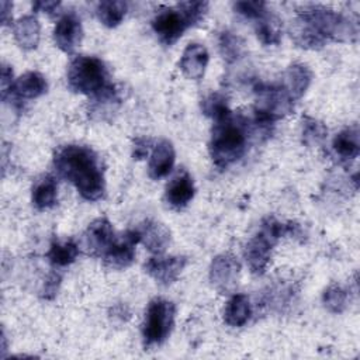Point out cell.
<instances>
[{
    "label": "cell",
    "mask_w": 360,
    "mask_h": 360,
    "mask_svg": "<svg viewBox=\"0 0 360 360\" xmlns=\"http://www.w3.org/2000/svg\"><path fill=\"white\" fill-rule=\"evenodd\" d=\"M292 232V225L281 224L273 218H267L259 233H256L245 248V259L255 274H263L276 242L285 233Z\"/></svg>",
    "instance_id": "obj_6"
},
{
    "label": "cell",
    "mask_w": 360,
    "mask_h": 360,
    "mask_svg": "<svg viewBox=\"0 0 360 360\" xmlns=\"http://www.w3.org/2000/svg\"><path fill=\"white\" fill-rule=\"evenodd\" d=\"M322 300L330 312L338 314L342 312L347 305V291L339 284H332L325 290Z\"/></svg>",
    "instance_id": "obj_28"
},
{
    "label": "cell",
    "mask_w": 360,
    "mask_h": 360,
    "mask_svg": "<svg viewBox=\"0 0 360 360\" xmlns=\"http://www.w3.org/2000/svg\"><path fill=\"white\" fill-rule=\"evenodd\" d=\"M252 314L250 302L245 294H233L225 305L224 319L229 326H243Z\"/></svg>",
    "instance_id": "obj_21"
},
{
    "label": "cell",
    "mask_w": 360,
    "mask_h": 360,
    "mask_svg": "<svg viewBox=\"0 0 360 360\" xmlns=\"http://www.w3.org/2000/svg\"><path fill=\"white\" fill-rule=\"evenodd\" d=\"M82 38L83 28L76 13L69 11L62 14L53 28V39L56 46L66 53H72L80 45Z\"/></svg>",
    "instance_id": "obj_11"
},
{
    "label": "cell",
    "mask_w": 360,
    "mask_h": 360,
    "mask_svg": "<svg viewBox=\"0 0 360 360\" xmlns=\"http://www.w3.org/2000/svg\"><path fill=\"white\" fill-rule=\"evenodd\" d=\"M60 6L59 1H37L34 4V8L38 10V11H44V13H48V14H52L58 10V7Z\"/></svg>",
    "instance_id": "obj_34"
},
{
    "label": "cell",
    "mask_w": 360,
    "mask_h": 360,
    "mask_svg": "<svg viewBox=\"0 0 360 360\" xmlns=\"http://www.w3.org/2000/svg\"><path fill=\"white\" fill-rule=\"evenodd\" d=\"M186 266L184 256H163L155 255L145 263L146 273L162 284L173 283Z\"/></svg>",
    "instance_id": "obj_13"
},
{
    "label": "cell",
    "mask_w": 360,
    "mask_h": 360,
    "mask_svg": "<svg viewBox=\"0 0 360 360\" xmlns=\"http://www.w3.org/2000/svg\"><path fill=\"white\" fill-rule=\"evenodd\" d=\"M235 10L245 15L246 18H252V20H260L262 17H264L267 14L266 10V3L264 1H238L235 3Z\"/></svg>",
    "instance_id": "obj_31"
},
{
    "label": "cell",
    "mask_w": 360,
    "mask_h": 360,
    "mask_svg": "<svg viewBox=\"0 0 360 360\" xmlns=\"http://www.w3.org/2000/svg\"><path fill=\"white\" fill-rule=\"evenodd\" d=\"M14 38L22 49L37 48L41 37V27L34 15H24L14 22L13 27Z\"/></svg>",
    "instance_id": "obj_20"
},
{
    "label": "cell",
    "mask_w": 360,
    "mask_h": 360,
    "mask_svg": "<svg viewBox=\"0 0 360 360\" xmlns=\"http://www.w3.org/2000/svg\"><path fill=\"white\" fill-rule=\"evenodd\" d=\"M294 100L283 86L259 84L256 87V124L267 127L292 110Z\"/></svg>",
    "instance_id": "obj_7"
},
{
    "label": "cell",
    "mask_w": 360,
    "mask_h": 360,
    "mask_svg": "<svg viewBox=\"0 0 360 360\" xmlns=\"http://www.w3.org/2000/svg\"><path fill=\"white\" fill-rule=\"evenodd\" d=\"M79 255L77 245L72 240H53L49 246L46 257L56 267H65L76 260Z\"/></svg>",
    "instance_id": "obj_24"
},
{
    "label": "cell",
    "mask_w": 360,
    "mask_h": 360,
    "mask_svg": "<svg viewBox=\"0 0 360 360\" xmlns=\"http://www.w3.org/2000/svg\"><path fill=\"white\" fill-rule=\"evenodd\" d=\"M312 80V72L304 63H294L288 66L283 77V87L292 100L300 98L308 89Z\"/></svg>",
    "instance_id": "obj_18"
},
{
    "label": "cell",
    "mask_w": 360,
    "mask_h": 360,
    "mask_svg": "<svg viewBox=\"0 0 360 360\" xmlns=\"http://www.w3.org/2000/svg\"><path fill=\"white\" fill-rule=\"evenodd\" d=\"M219 51L226 62H233L243 55V39L229 31H225L219 35Z\"/></svg>",
    "instance_id": "obj_27"
},
{
    "label": "cell",
    "mask_w": 360,
    "mask_h": 360,
    "mask_svg": "<svg viewBox=\"0 0 360 360\" xmlns=\"http://www.w3.org/2000/svg\"><path fill=\"white\" fill-rule=\"evenodd\" d=\"M59 283H60V277L56 273H51L49 277L46 278L45 284H44V291H42L44 294H42V297L46 298V300L53 298L56 295Z\"/></svg>",
    "instance_id": "obj_32"
},
{
    "label": "cell",
    "mask_w": 360,
    "mask_h": 360,
    "mask_svg": "<svg viewBox=\"0 0 360 360\" xmlns=\"http://www.w3.org/2000/svg\"><path fill=\"white\" fill-rule=\"evenodd\" d=\"M208 51L204 45L193 42L187 45L180 59V70L187 79L198 80L204 76L205 68L208 65Z\"/></svg>",
    "instance_id": "obj_14"
},
{
    "label": "cell",
    "mask_w": 360,
    "mask_h": 360,
    "mask_svg": "<svg viewBox=\"0 0 360 360\" xmlns=\"http://www.w3.org/2000/svg\"><path fill=\"white\" fill-rule=\"evenodd\" d=\"M256 35L264 45H277L281 41L278 22L267 14L256 21Z\"/></svg>",
    "instance_id": "obj_26"
},
{
    "label": "cell",
    "mask_w": 360,
    "mask_h": 360,
    "mask_svg": "<svg viewBox=\"0 0 360 360\" xmlns=\"http://www.w3.org/2000/svg\"><path fill=\"white\" fill-rule=\"evenodd\" d=\"M202 111L205 115L214 118L215 121L224 118L226 114H229V108L226 105L225 97L219 93H212L202 101Z\"/></svg>",
    "instance_id": "obj_30"
},
{
    "label": "cell",
    "mask_w": 360,
    "mask_h": 360,
    "mask_svg": "<svg viewBox=\"0 0 360 360\" xmlns=\"http://www.w3.org/2000/svg\"><path fill=\"white\" fill-rule=\"evenodd\" d=\"M1 96H3V98L7 96V93L8 91H11V87H13V84H14V82H13V70H11V68L8 66V65H6V63H3V66H1Z\"/></svg>",
    "instance_id": "obj_33"
},
{
    "label": "cell",
    "mask_w": 360,
    "mask_h": 360,
    "mask_svg": "<svg viewBox=\"0 0 360 360\" xmlns=\"http://www.w3.org/2000/svg\"><path fill=\"white\" fill-rule=\"evenodd\" d=\"M68 84L73 91L93 97L111 86L104 62L96 56H76L68 68Z\"/></svg>",
    "instance_id": "obj_5"
},
{
    "label": "cell",
    "mask_w": 360,
    "mask_h": 360,
    "mask_svg": "<svg viewBox=\"0 0 360 360\" xmlns=\"http://www.w3.org/2000/svg\"><path fill=\"white\" fill-rule=\"evenodd\" d=\"M148 155V141L143 138H139L135 141L134 146V158L135 159H142Z\"/></svg>",
    "instance_id": "obj_35"
},
{
    "label": "cell",
    "mask_w": 360,
    "mask_h": 360,
    "mask_svg": "<svg viewBox=\"0 0 360 360\" xmlns=\"http://www.w3.org/2000/svg\"><path fill=\"white\" fill-rule=\"evenodd\" d=\"M326 134L328 129L322 122L309 117H305L302 120V141L305 145L312 146L319 143Z\"/></svg>",
    "instance_id": "obj_29"
},
{
    "label": "cell",
    "mask_w": 360,
    "mask_h": 360,
    "mask_svg": "<svg viewBox=\"0 0 360 360\" xmlns=\"http://www.w3.org/2000/svg\"><path fill=\"white\" fill-rule=\"evenodd\" d=\"M194 193L195 187L193 179L186 170H183L170 180V183L166 187L165 197L170 207L180 210L193 200Z\"/></svg>",
    "instance_id": "obj_16"
},
{
    "label": "cell",
    "mask_w": 360,
    "mask_h": 360,
    "mask_svg": "<svg viewBox=\"0 0 360 360\" xmlns=\"http://www.w3.org/2000/svg\"><path fill=\"white\" fill-rule=\"evenodd\" d=\"M141 235V242L153 255H163L170 243V231L166 225L158 221H146L141 228H138Z\"/></svg>",
    "instance_id": "obj_17"
},
{
    "label": "cell",
    "mask_w": 360,
    "mask_h": 360,
    "mask_svg": "<svg viewBox=\"0 0 360 360\" xmlns=\"http://www.w3.org/2000/svg\"><path fill=\"white\" fill-rule=\"evenodd\" d=\"M0 6H1V21H3V24H8L10 21H11V8H13V4L10 3V1H1L0 3Z\"/></svg>",
    "instance_id": "obj_36"
},
{
    "label": "cell",
    "mask_w": 360,
    "mask_h": 360,
    "mask_svg": "<svg viewBox=\"0 0 360 360\" xmlns=\"http://www.w3.org/2000/svg\"><path fill=\"white\" fill-rule=\"evenodd\" d=\"M176 153L172 142L167 139L159 141L150 153L149 163H148V173L149 177L153 180H159L162 177H166L174 165Z\"/></svg>",
    "instance_id": "obj_15"
},
{
    "label": "cell",
    "mask_w": 360,
    "mask_h": 360,
    "mask_svg": "<svg viewBox=\"0 0 360 360\" xmlns=\"http://www.w3.org/2000/svg\"><path fill=\"white\" fill-rule=\"evenodd\" d=\"M115 240L114 229L107 218L94 219L83 235V248L91 256H104Z\"/></svg>",
    "instance_id": "obj_12"
},
{
    "label": "cell",
    "mask_w": 360,
    "mask_h": 360,
    "mask_svg": "<svg viewBox=\"0 0 360 360\" xmlns=\"http://www.w3.org/2000/svg\"><path fill=\"white\" fill-rule=\"evenodd\" d=\"M53 166L60 177L69 180L87 201L104 194V174L96 152L84 145H65L53 156Z\"/></svg>",
    "instance_id": "obj_1"
},
{
    "label": "cell",
    "mask_w": 360,
    "mask_h": 360,
    "mask_svg": "<svg viewBox=\"0 0 360 360\" xmlns=\"http://www.w3.org/2000/svg\"><path fill=\"white\" fill-rule=\"evenodd\" d=\"M58 186L56 180L46 174L38 179L32 187V202L38 210L51 208L56 202Z\"/></svg>",
    "instance_id": "obj_23"
},
{
    "label": "cell",
    "mask_w": 360,
    "mask_h": 360,
    "mask_svg": "<svg viewBox=\"0 0 360 360\" xmlns=\"http://www.w3.org/2000/svg\"><path fill=\"white\" fill-rule=\"evenodd\" d=\"M176 308L165 298H155L149 302L143 323V339L146 345L163 343L172 332Z\"/></svg>",
    "instance_id": "obj_8"
},
{
    "label": "cell",
    "mask_w": 360,
    "mask_h": 360,
    "mask_svg": "<svg viewBox=\"0 0 360 360\" xmlns=\"http://www.w3.org/2000/svg\"><path fill=\"white\" fill-rule=\"evenodd\" d=\"M138 242H141L138 229H129L120 238H115L110 249L103 256L105 266L115 270L128 267L135 259V246Z\"/></svg>",
    "instance_id": "obj_10"
},
{
    "label": "cell",
    "mask_w": 360,
    "mask_h": 360,
    "mask_svg": "<svg viewBox=\"0 0 360 360\" xmlns=\"http://www.w3.org/2000/svg\"><path fill=\"white\" fill-rule=\"evenodd\" d=\"M127 3L121 0H105L98 3L97 6V17L98 20L110 28H114L121 24L127 14Z\"/></svg>",
    "instance_id": "obj_25"
},
{
    "label": "cell",
    "mask_w": 360,
    "mask_h": 360,
    "mask_svg": "<svg viewBox=\"0 0 360 360\" xmlns=\"http://www.w3.org/2000/svg\"><path fill=\"white\" fill-rule=\"evenodd\" d=\"M297 24L322 42L325 39L347 41L356 35L349 20L322 6H304L300 8Z\"/></svg>",
    "instance_id": "obj_4"
},
{
    "label": "cell",
    "mask_w": 360,
    "mask_h": 360,
    "mask_svg": "<svg viewBox=\"0 0 360 360\" xmlns=\"http://www.w3.org/2000/svg\"><path fill=\"white\" fill-rule=\"evenodd\" d=\"M48 89V83L45 77L34 70L25 72L21 75L13 84V93L22 100H31L42 96Z\"/></svg>",
    "instance_id": "obj_19"
},
{
    "label": "cell",
    "mask_w": 360,
    "mask_h": 360,
    "mask_svg": "<svg viewBox=\"0 0 360 360\" xmlns=\"http://www.w3.org/2000/svg\"><path fill=\"white\" fill-rule=\"evenodd\" d=\"M333 152L342 160H352L359 156L360 142H359V131L356 127L346 128L336 134L332 142Z\"/></svg>",
    "instance_id": "obj_22"
},
{
    "label": "cell",
    "mask_w": 360,
    "mask_h": 360,
    "mask_svg": "<svg viewBox=\"0 0 360 360\" xmlns=\"http://www.w3.org/2000/svg\"><path fill=\"white\" fill-rule=\"evenodd\" d=\"M248 145V127L240 115L232 112L215 121L210 142L211 158L219 169L238 162Z\"/></svg>",
    "instance_id": "obj_2"
},
{
    "label": "cell",
    "mask_w": 360,
    "mask_h": 360,
    "mask_svg": "<svg viewBox=\"0 0 360 360\" xmlns=\"http://www.w3.org/2000/svg\"><path fill=\"white\" fill-rule=\"evenodd\" d=\"M207 8V1H183L174 7L163 8L152 20L153 31L163 44L172 45L188 27L204 17Z\"/></svg>",
    "instance_id": "obj_3"
},
{
    "label": "cell",
    "mask_w": 360,
    "mask_h": 360,
    "mask_svg": "<svg viewBox=\"0 0 360 360\" xmlns=\"http://www.w3.org/2000/svg\"><path fill=\"white\" fill-rule=\"evenodd\" d=\"M240 264L231 253L214 257L210 267V280L219 292H231L238 284Z\"/></svg>",
    "instance_id": "obj_9"
}]
</instances>
